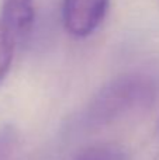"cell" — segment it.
<instances>
[{"instance_id": "obj_6", "label": "cell", "mask_w": 159, "mask_h": 160, "mask_svg": "<svg viewBox=\"0 0 159 160\" xmlns=\"http://www.w3.org/2000/svg\"><path fill=\"white\" fill-rule=\"evenodd\" d=\"M17 145V135L13 128H0V160H10L13 158Z\"/></svg>"}, {"instance_id": "obj_5", "label": "cell", "mask_w": 159, "mask_h": 160, "mask_svg": "<svg viewBox=\"0 0 159 160\" xmlns=\"http://www.w3.org/2000/svg\"><path fill=\"white\" fill-rule=\"evenodd\" d=\"M76 160H130L126 150L117 145L104 143L87 148Z\"/></svg>"}, {"instance_id": "obj_2", "label": "cell", "mask_w": 159, "mask_h": 160, "mask_svg": "<svg viewBox=\"0 0 159 160\" xmlns=\"http://www.w3.org/2000/svg\"><path fill=\"white\" fill-rule=\"evenodd\" d=\"M109 6L110 0H64L65 30L76 38L89 37L104 20Z\"/></svg>"}, {"instance_id": "obj_3", "label": "cell", "mask_w": 159, "mask_h": 160, "mask_svg": "<svg viewBox=\"0 0 159 160\" xmlns=\"http://www.w3.org/2000/svg\"><path fill=\"white\" fill-rule=\"evenodd\" d=\"M34 0H3L2 20L17 41L30 34L34 24Z\"/></svg>"}, {"instance_id": "obj_4", "label": "cell", "mask_w": 159, "mask_h": 160, "mask_svg": "<svg viewBox=\"0 0 159 160\" xmlns=\"http://www.w3.org/2000/svg\"><path fill=\"white\" fill-rule=\"evenodd\" d=\"M16 44L17 38L0 18V84L4 82V79L7 78L8 72H10Z\"/></svg>"}, {"instance_id": "obj_1", "label": "cell", "mask_w": 159, "mask_h": 160, "mask_svg": "<svg viewBox=\"0 0 159 160\" xmlns=\"http://www.w3.org/2000/svg\"><path fill=\"white\" fill-rule=\"evenodd\" d=\"M158 93V83L146 73L121 75L99 90L85 111L89 128L109 125L135 110L149 105Z\"/></svg>"}]
</instances>
